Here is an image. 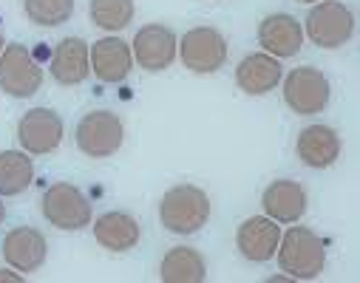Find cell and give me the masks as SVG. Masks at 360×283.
Masks as SVG:
<instances>
[{
  "label": "cell",
  "mask_w": 360,
  "mask_h": 283,
  "mask_svg": "<svg viewBox=\"0 0 360 283\" xmlns=\"http://www.w3.org/2000/svg\"><path fill=\"white\" fill-rule=\"evenodd\" d=\"M261 204H264V213L273 221L292 224L307 213V190L292 178H278L264 190Z\"/></svg>",
  "instance_id": "obj_13"
},
{
  "label": "cell",
  "mask_w": 360,
  "mask_h": 283,
  "mask_svg": "<svg viewBox=\"0 0 360 283\" xmlns=\"http://www.w3.org/2000/svg\"><path fill=\"white\" fill-rule=\"evenodd\" d=\"M284 103L298 117L321 114L329 105V79L323 77V71L312 65L292 68L290 77L284 79Z\"/></svg>",
  "instance_id": "obj_7"
},
{
  "label": "cell",
  "mask_w": 360,
  "mask_h": 283,
  "mask_svg": "<svg viewBox=\"0 0 360 283\" xmlns=\"http://www.w3.org/2000/svg\"><path fill=\"white\" fill-rule=\"evenodd\" d=\"M94 238L100 246L111 252H128L139 244V224L128 213H105L94 224Z\"/></svg>",
  "instance_id": "obj_19"
},
{
  "label": "cell",
  "mask_w": 360,
  "mask_h": 283,
  "mask_svg": "<svg viewBox=\"0 0 360 283\" xmlns=\"http://www.w3.org/2000/svg\"><path fill=\"white\" fill-rule=\"evenodd\" d=\"M298 4H315V0H298Z\"/></svg>",
  "instance_id": "obj_27"
},
{
  "label": "cell",
  "mask_w": 360,
  "mask_h": 283,
  "mask_svg": "<svg viewBox=\"0 0 360 283\" xmlns=\"http://www.w3.org/2000/svg\"><path fill=\"white\" fill-rule=\"evenodd\" d=\"M134 68V51L120 37H103L91 46V71L100 82H122Z\"/></svg>",
  "instance_id": "obj_15"
},
{
  "label": "cell",
  "mask_w": 360,
  "mask_h": 283,
  "mask_svg": "<svg viewBox=\"0 0 360 283\" xmlns=\"http://www.w3.org/2000/svg\"><path fill=\"white\" fill-rule=\"evenodd\" d=\"M43 218L57 230H82L91 224V204L79 187L68 181H57L43 193Z\"/></svg>",
  "instance_id": "obj_3"
},
{
  "label": "cell",
  "mask_w": 360,
  "mask_h": 283,
  "mask_svg": "<svg viewBox=\"0 0 360 283\" xmlns=\"http://www.w3.org/2000/svg\"><path fill=\"white\" fill-rule=\"evenodd\" d=\"M258 43L273 57H295L304 46V29L292 15H269L258 26Z\"/></svg>",
  "instance_id": "obj_12"
},
{
  "label": "cell",
  "mask_w": 360,
  "mask_h": 283,
  "mask_svg": "<svg viewBox=\"0 0 360 283\" xmlns=\"http://www.w3.org/2000/svg\"><path fill=\"white\" fill-rule=\"evenodd\" d=\"M43 85V68L34 54L20 46L9 43L0 54V91H6L15 100H29Z\"/></svg>",
  "instance_id": "obj_4"
},
{
  "label": "cell",
  "mask_w": 360,
  "mask_h": 283,
  "mask_svg": "<svg viewBox=\"0 0 360 283\" xmlns=\"http://www.w3.org/2000/svg\"><path fill=\"white\" fill-rule=\"evenodd\" d=\"M18 139L26 153L46 156L60 147L63 142V119L51 108H32L23 114L18 125Z\"/></svg>",
  "instance_id": "obj_9"
},
{
  "label": "cell",
  "mask_w": 360,
  "mask_h": 283,
  "mask_svg": "<svg viewBox=\"0 0 360 283\" xmlns=\"http://www.w3.org/2000/svg\"><path fill=\"white\" fill-rule=\"evenodd\" d=\"M91 20L94 26L105 29V32H122L131 20H134V0H91Z\"/></svg>",
  "instance_id": "obj_22"
},
{
  "label": "cell",
  "mask_w": 360,
  "mask_h": 283,
  "mask_svg": "<svg viewBox=\"0 0 360 283\" xmlns=\"http://www.w3.org/2000/svg\"><path fill=\"white\" fill-rule=\"evenodd\" d=\"M91 71V51L82 37H65L51 54V77L60 85H79Z\"/></svg>",
  "instance_id": "obj_16"
},
{
  "label": "cell",
  "mask_w": 360,
  "mask_h": 283,
  "mask_svg": "<svg viewBox=\"0 0 360 283\" xmlns=\"http://www.w3.org/2000/svg\"><path fill=\"white\" fill-rule=\"evenodd\" d=\"M278 266L290 277L312 280L326 266V246L323 241L307 227H290L278 241Z\"/></svg>",
  "instance_id": "obj_2"
},
{
  "label": "cell",
  "mask_w": 360,
  "mask_h": 283,
  "mask_svg": "<svg viewBox=\"0 0 360 283\" xmlns=\"http://www.w3.org/2000/svg\"><path fill=\"white\" fill-rule=\"evenodd\" d=\"M4 218H6V207H4V202H0V224H4Z\"/></svg>",
  "instance_id": "obj_25"
},
{
  "label": "cell",
  "mask_w": 360,
  "mask_h": 283,
  "mask_svg": "<svg viewBox=\"0 0 360 283\" xmlns=\"http://www.w3.org/2000/svg\"><path fill=\"white\" fill-rule=\"evenodd\" d=\"M179 57H182L185 68H191L193 74H213L227 60V40L213 26L191 29L179 40Z\"/></svg>",
  "instance_id": "obj_8"
},
{
  "label": "cell",
  "mask_w": 360,
  "mask_h": 283,
  "mask_svg": "<svg viewBox=\"0 0 360 283\" xmlns=\"http://www.w3.org/2000/svg\"><path fill=\"white\" fill-rule=\"evenodd\" d=\"M236 82L244 93H252V97H261V93H269L278 82H281V62L273 54H250L238 62L236 68Z\"/></svg>",
  "instance_id": "obj_17"
},
{
  "label": "cell",
  "mask_w": 360,
  "mask_h": 283,
  "mask_svg": "<svg viewBox=\"0 0 360 283\" xmlns=\"http://www.w3.org/2000/svg\"><path fill=\"white\" fill-rule=\"evenodd\" d=\"M77 147L88 156V159H108L122 147L125 139V128L122 119L111 111H91L85 114L77 125Z\"/></svg>",
  "instance_id": "obj_5"
},
{
  "label": "cell",
  "mask_w": 360,
  "mask_h": 283,
  "mask_svg": "<svg viewBox=\"0 0 360 283\" xmlns=\"http://www.w3.org/2000/svg\"><path fill=\"white\" fill-rule=\"evenodd\" d=\"M0 280H23L18 272H6V269H0Z\"/></svg>",
  "instance_id": "obj_24"
},
{
  "label": "cell",
  "mask_w": 360,
  "mask_h": 283,
  "mask_svg": "<svg viewBox=\"0 0 360 283\" xmlns=\"http://www.w3.org/2000/svg\"><path fill=\"white\" fill-rule=\"evenodd\" d=\"M165 283H202L207 277V263L193 246H173L159 266Z\"/></svg>",
  "instance_id": "obj_20"
},
{
  "label": "cell",
  "mask_w": 360,
  "mask_h": 283,
  "mask_svg": "<svg viewBox=\"0 0 360 283\" xmlns=\"http://www.w3.org/2000/svg\"><path fill=\"white\" fill-rule=\"evenodd\" d=\"M298 156L307 167H329L340 156V136L329 125H309L298 136Z\"/></svg>",
  "instance_id": "obj_18"
},
{
  "label": "cell",
  "mask_w": 360,
  "mask_h": 283,
  "mask_svg": "<svg viewBox=\"0 0 360 283\" xmlns=\"http://www.w3.org/2000/svg\"><path fill=\"white\" fill-rule=\"evenodd\" d=\"M354 34V15L340 0H323L307 15V37L321 48H340Z\"/></svg>",
  "instance_id": "obj_6"
},
{
  "label": "cell",
  "mask_w": 360,
  "mask_h": 283,
  "mask_svg": "<svg viewBox=\"0 0 360 283\" xmlns=\"http://www.w3.org/2000/svg\"><path fill=\"white\" fill-rule=\"evenodd\" d=\"M34 181V164L20 150L0 153V196H20Z\"/></svg>",
  "instance_id": "obj_21"
},
{
  "label": "cell",
  "mask_w": 360,
  "mask_h": 283,
  "mask_svg": "<svg viewBox=\"0 0 360 283\" xmlns=\"http://www.w3.org/2000/svg\"><path fill=\"white\" fill-rule=\"evenodd\" d=\"M4 48H6V43H4V34H0V54H4Z\"/></svg>",
  "instance_id": "obj_26"
},
{
  "label": "cell",
  "mask_w": 360,
  "mask_h": 283,
  "mask_svg": "<svg viewBox=\"0 0 360 283\" xmlns=\"http://www.w3.org/2000/svg\"><path fill=\"white\" fill-rule=\"evenodd\" d=\"M278 241H281V230H278V221H273L269 216H255V218H247L238 232H236V244H238V252L252 261V263H264L276 255L278 249Z\"/></svg>",
  "instance_id": "obj_11"
},
{
  "label": "cell",
  "mask_w": 360,
  "mask_h": 283,
  "mask_svg": "<svg viewBox=\"0 0 360 283\" xmlns=\"http://www.w3.org/2000/svg\"><path fill=\"white\" fill-rule=\"evenodd\" d=\"M159 218H162V227L173 235H193L210 218V199L202 187H193V184L170 187L162 196Z\"/></svg>",
  "instance_id": "obj_1"
},
{
  "label": "cell",
  "mask_w": 360,
  "mask_h": 283,
  "mask_svg": "<svg viewBox=\"0 0 360 283\" xmlns=\"http://www.w3.org/2000/svg\"><path fill=\"white\" fill-rule=\"evenodd\" d=\"M176 48H179L176 34L162 23L142 26L134 37V57H136L139 68H145V71L170 68L173 60H176Z\"/></svg>",
  "instance_id": "obj_10"
},
{
  "label": "cell",
  "mask_w": 360,
  "mask_h": 283,
  "mask_svg": "<svg viewBox=\"0 0 360 283\" xmlns=\"http://www.w3.org/2000/svg\"><path fill=\"white\" fill-rule=\"evenodd\" d=\"M23 9L37 26H63L74 15V0H26Z\"/></svg>",
  "instance_id": "obj_23"
},
{
  "label": "cell",
  "mask_w": 360,
  "mask_h": 283,
  "mask_svg": "<svg viewBox=\"0 0 360 283\" xmlns=\"http://www.w3.org/2000/svg\"><path fill=\"white\" fill-rule=\"evenodd\" d=\"M46 252L49 244L34 227H18L4 238V258L18 272H37L46 261Z\"/></svg>",
  "instance_id": "obj_14"
}]
</instances>
